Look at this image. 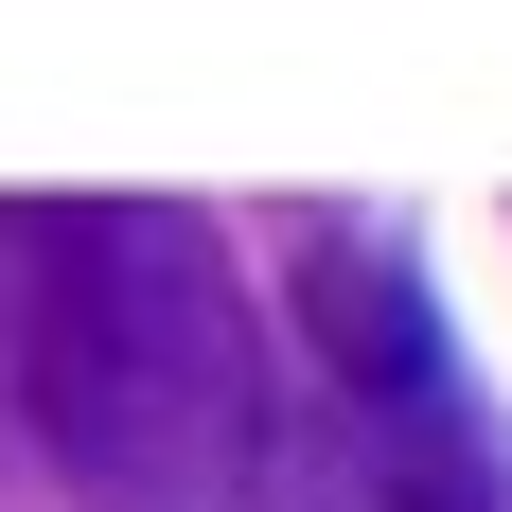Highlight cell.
I'll return each mask as SVG.
<instances>
[{
    "label": "cell",
    "instance_id": "obj_1",
    "mask_svg": "<svg viewBox=\"0 0 512 512\" xmlns=\"http://www.w3.org/2000/svg\"><path fill=\"white\" fill-rule=\"evenodd\" d=\"M0 371L71 512H283L265 318L177 195H71L0 230Z\"/></svg>",
    "mask_w": 512,
    "mask_h": 512
},
{
    "label": "cell",
    "instance_id": "obj_2",
    "mask_svg": "<svg viewBox=\"0 0 512 512\" xmlns=\"http://www.w3.org/2000/svg\"><path fill=\"white\" fill-rule=\"evenodd\" d=\"M301 318H318V371H336V424H354V512H512V460L460 389V336L389 230H318Z\"/></svg>",
    "mask_w": 512,
    "mask_h": 512
}]
</instances>
